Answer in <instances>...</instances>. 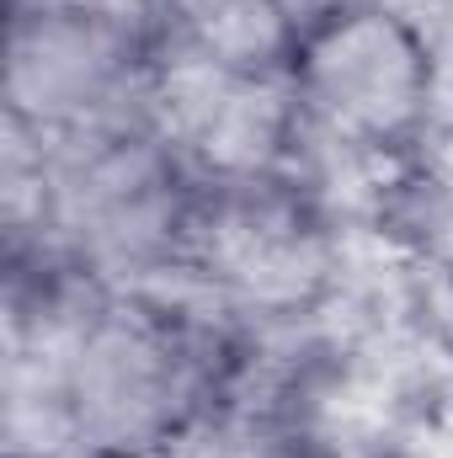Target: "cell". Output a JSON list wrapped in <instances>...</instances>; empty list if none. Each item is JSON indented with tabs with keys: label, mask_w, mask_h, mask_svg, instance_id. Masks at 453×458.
Instances as JSON below:
<instances>
[{
	"label": "cell",
	"mask_w": 453,
	"mask_h": 458,
	"mask_svg": "<svg viewBox=\"0 0 453 458\" xmlns=\"http://www.w3.org/2000/svg\"><path fill=\"white\" fill-rule=\"evenodd\" d=\"M352 5H368V0H288V11L299 16V32H304L310 21H326V16H337V11H352Z\"/></svg>",
	"instance_id": "52a82bcc"
},
{
	"label": "cell",
	"mask_w": 453,
	"mask_h": 458,
	"mask_svg": "<svg viewBox=\"0 0 453 458\" xmlns=\"http://www.w3.org/2000/svg\"><path fill=\"white\" fill-rule=\"evenodd\" d=\"M5 16V128L59 144L144 117L155 48L81 0H27Z\"/></svg>",
	"instance_id": "277c9868"
},
{
	"label": "cell",
	"mask_w": 453,
	"mask_h": 458,
	"mask_svg": "<svg viewBox=\"0 0 453 458\" xmlns=\"http://www.w3.org/2000/svg\"><path fill=\"white\" fill-rule=\"evenodd\" d=\"M5 5H27V0H5Z\"/></svg>",
	"instance_id": "9c48e42d"
},
{
	"label": "cell",
	"mask_w": 453,
	"mask_h": 458,
	"mask_svg": "<svg viewBox=\"0 0 453 458\" xmlns=\"http://www.w3.org/2000/svg\"><path fill=\"white\" fill-rule=\"evenodd\" d=\"M357 229L294 171L203 182L187 234L182 288L256 336L326 320L352 272Z\"/></svg>",
	"instance_id": "7a4b0ae2"
},
{
	"label": "cell",
	"mask_w": 453,
	"mask_h": 458,
	"mask_svg": "<svg viewBox=\"0 0 453 458\" xmlns=\"http://www.w3.org/2000/svg\"><path fill=\"white\" fill-rule=\"evenodd\" d=\"M299 16L288 0H166L160 54H187L225 70L288 75Z\"/></svg>",
	"instance_id": "8992f818"
},
{
	"label": "cell",
	"mask_w": 453,
	"mask_h": 458,
	"mask_svg": "<svg viewBox=\"0 0 453 458\" xmlns=\"http://www.w3.org/2000/svg\"><path fill=\"white\" fill-rule=\"evenodd\" d=\"M144 458H235L225 443H187V448H166V454H144Z\"/></svg>",
	"instance_id": "ba28073f"
},
{
	"label": "cell",
	"mask_w": 453,
	"mask_h": 458,
	"mask_svg": "<svg viewBox=\"0 0 453 458\" xmlns=\"http://www.w3.org/2000/svg\"><path fill=\"white\" fill-rule=\"evenodd\" d=\"M299 139L357 165H395L453 113L449 70L400 0L310 21L288 59Z\"/></svg>",
	"instance_id": "3957f363"
},
{
	"label": "cell",
	"mask_w": 453,
	"mask_h": 458,
	"mask_svg": "<svg viewBox=\"0 0 453 458\" xmlns=\"http://www.w3.org/2000/svg\"><path fill=\"white\" fill-rule=\"evenodd\" d=\"M144 123L198 182L278 176L299 149V102L288 75L225 70L187 54H155Z\"/></svg>",
	"instance_id": "5b68a950"
},
{
	"label": "cell",
	"mask_w": 453,
	"mask_h": 458,
	"mask_svg": "<svg viewBox=\"0 0 453 458\" xmlns=\"http://www.w3.org/2000/svg\"><path fill=\"white\" fill-rule=\"evenodd\" d=\"M32 139V133H27ZM43 229L5 261H64L102 288H160L182 277L203 182L133 117L43 144Z\"/></svg>",
	"instance_id": "6da1fadb"
}]
</instances>
